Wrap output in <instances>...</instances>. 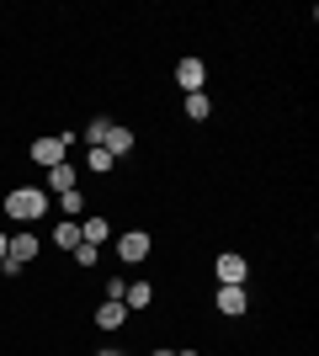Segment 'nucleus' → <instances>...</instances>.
Listing matches in <instances>:
<instances>
[{"label": "nucleus", "mask_w": 319, "mask_h": 356, "mask_svg": "<svg viewBox=\"0 0 319 356\" xmlns=\"http://www.w3.org/2000/svg\"><path fill=\"white\" fill-rule=\"evenodd\" d=\"M6 213L22 218V223L43 218V213H48V192H43V186H11V192H6Z\"/></svg>", "instance_id": "1"}, {"label": "nucleus", "mask_w": 319, "mask_h": 356, "mask_svg": "<svg viewBox=\"0 0 319 356\" xmlns=\"http://www.w3.org/2000/svg\"><path fill=\"white\" fill-rule=\"evenodd\" d=\"M213 271H218V287H245V277H250L245 255H234V250H229V255H218V266H213Z\"/></svg>", "instance_id": "2"}, {"label": "nucleus", "mask_w": 319, "mask_h": 356, "mask_svg": "<svg viewBox=\"0 0 319 356\" xmlns=\"http://www.w3.org/2000/svg\"><path fill=\"white\" fill-rule=\"evenodd\" d=\"M69 144H75L69 134H64V138H38V144H32V160L54 170V165H64V149H69Z\"/></svg>", "instance_id": "3"}, {"label": "nucleus", "mask_w": 319, "mask_h": 356, "mask_svg": "<svg viewBox=\"0 0 319 356\" xmlns=\"http://www.w3.org/2000/svg\"><path fill=\"white\" fill-rule=\"evenodd\" d=\"M38 250H43V245H38V234H32V229H22V234H11V245H6V261H11V266H27Z\"/></svg>", "instance_id": "4"}, {"label": "nucleus", "mask_w": 319, "mask_h": 356, "mask_svg": "<svg viewBox=\"0 0 319 356\" xmlns=\"http://www.w3.org/2000/svg\"><path fill=\"white\" fill-rule=\"evenodd\" d=\"M117 255L128 261V266H138V261L149 255V234H144V229H128V234L117 239Z\"/></svg>", "instance_id": "5"}, {"label": "nucleus", "mask_w": 319, "mask_h": 356, "mask_svg": "<svg viewBox=\"0 0 319 356\" xmlns=\"http://www.w3.org/2000/svg\"><path fill=\"white\" fill-rule=\"evenodd\" d=\"M202 74H208V70H202V59H181V64H176V86L192 96V90H202Z\"/></svg>", "instance_id": "6"}, {"label": "nucleus", "mask_w": 319, "mask_h": 356, "mask_svg": "<svg viewBox=\"0 0 319 356\" xmlns=\"http://www.w3.org/2000/svg\"><path fill=\"white\" fill-rule=\"evenodd\" d=\"M149 303H154V287L149 282H128V287H122V309H149Z\"/></svg>", "instance_id": "7"}, {"label": "nucleus", "mask_w": 319, "mask_h": 356, "mask_svg": "<svg viewBox=\"0 0 319 356\" xmlns=\"http://www.w3.org/2000/svg\"><path fill=\"white\" fill-rule=\"evenodd\" d=\"M122 319H128V309H122V298H106L101 309H96V325H101V330H117Z\"/></svg>", "instance_id": "8"}, {"label": "nucleus", "mask_w": 319, "mask_h": 356, "mask_svg": "<svg viewBox=\"0 0 319 356\" xmlns=\"http://www.w3.org/2000/svg\"><path fill=\"white\" fill-rule=\"evenodd\" d=\"M106 154H112V160H117V154H128V149H133V134H128V128H117V122H112V128H106Z\"/></svg>", "instance_id": "9"}, {"label": "nucleus", "mask_w": 319, "mask_h": 356, "mask_svg": "<svg viewBox=\"0 0 319 356\" xmlns=\"http://www.w3.org/2000/svg\"><path fill=\"white\" fill-rule=\"evenodd\" d=\"M106 234H112V223H106V218H85V223H80V245H96V250H101Z\"/></svg>", "instance_id": "10"}, {"label": "nucleus", "mask_w": 319, "mask_h": 356, "mask_svg": "<svg viewBox=\"0 0 319 356\" xmlns=\"http://www.w3.org/2000/svg\"><path fill=\"white\" fill-rule=\"evenodd\" d=\"M48 186H54V192H75V165H69V160H64V165H54V170H48Z\"/></svg>", "instance_id": "11"}, {"label": "nucleus", "mask_w": 319, "mask_h": 356, "mask_svg": "<svg viewBox=\"0 0 319 356\" xmlns=\"http://www.w3.org/2000/svg\"><path fill=\"white\" fill-rule=\"evenodd\" d=\"M218 314H245V287H218Z\"/></svg>", "instance_id": "12"}, {"label": "nucleus", "mask_w": 319, "mask_h": 356, "mask_svg": "<svg viewBox=\"0 0 319 356\" xmlns=\"http://www.w3.org/2000/svg\"><path fill=\"white\" fill-rule=\"evenodd\" d=\"M54 245H64V250H75V245H80V223H75V218L54 223Z\"/></svg>", "instance_id": "13"}, {"label": "nucleus", "mask_w": 319, "mask_h": 356, "mask_svg": "<svg viewBox=\"0 0 319 356\" xmlns=\"http://www.w3.org/2000/svg\"><path fill=\"white\" fill-rule=\"evenodd\" d=\"M213 112V102H208V90H192V96H186V118L192 122H202Z\"/></svg>", "instance_id": "14"}, {"label": "nucleus", "mask_w": 319, "mask_h": 356, "mask_svg": "<svg viewBox=\"0 0 319 356\" xmlns=\"http://www.w3.org/2000/svg\"><path fill=\"white\" fill-rule=\"evenodd\" d=\"M106 128H112V122H106V118H96L91 128H85V144H91V149H101V144H106Z\"/></svg>", "instance_id": "15"}, {"label": "nucleus", "mask_w": 319, "mask_h": 356, "mask_svg": "<svg viewBox=\"0 0 319 356\" xmlns=\"http://www.w3.org/2000/svg\"><path fill=\"white\" fill-rule=\"evenodd\" d=\"M85 165L101 176V170H112V154H106V149H91V154H85Z\"/></svg>", "instance_id": "16"}, {"label": "nucleus", "mask_w": 319, "mask_h": 356, "mask_svg": "<svg viewBox=\"0 0 319 356\" xmlns=\"http://www.w3.org/2000/svg\"><path fill=\"white\" fill-rule=\"evenodd\" d=\"M75 261L80 266H96V245H75Z\"/></svg>", "instance_id": "17"}, {"label": "nucleus", "mask_w": 319, "mask_h": 356, "mask_svg": "<svg viewBox=\"0 0 319 356\" xmlns=\"http://www.w3.org/2000/svg\"><path fill=\"white\" fill-rule=\"evenodd\" d=\"M6 245H11V239H6V234H0V261H6Z\"/></svg>", "instance_id": "18"}, {"label": "nucleus", "mask_w": 319, "mask_h": 356, "mask_svg": "<svg viewBox=\"0 0 319 356\" xmlns=\"http://www.w3.org/2000/svg\"><path fill=\"white\" fill-rule=\"evenodd\" d=\"M96 356H122V351H96Z\"/></svg>", "instance_id": "19"}, {"label": "nucleus", "mask_w": 319, "mask_h": 356, "mask_svg": "<svg viewBox=\"0 0 319 356\" xmlns=\"http://www.w3.org/2000/svg\"><path fill=\"white\" fill-rule=\"evenodd\" d=\"M154 356H176V351H154Z\"/></svg>", "instance_id": "20"}]
</instances>
